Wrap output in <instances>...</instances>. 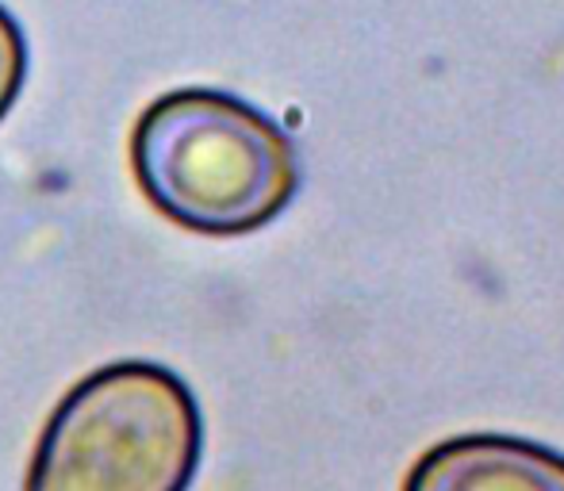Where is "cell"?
Listing matches in <instances>:
<instances>
[{
	"label": "cell",
	"mask_w": 564,
	"mask_h": 491,
	"mask_svg": "<svg viewBox=\"0 0 564 491\" xmlns=\"http://www.w3.org/2000/svg\"><path fill=\"white\" fill-rule=\"evenodd\" d=\"M23 74H28V46H23L15 20L0 8V120L12 108L15 92L23 85Z\"/></svg>",
	"instance_id": "obj_4"
},
{
	"label": "cell",
	"mask_w": 564,
	"mask_h": 491,
	"mask_svg": "<svg viewBox=\"0 0 564 491\" xmlns=\"http://www.w3.org/2000/svg\"><path fill=\"white\" fill-rule=\"evenodd\" d=\"M200 411L185 380L150 361L85 377L46 423L28 491H188Z\"/></svg>",
	"instance_id": "obj_2"
},
{
	"label": "cell",
	"mask_w": 564,
	"mask_h": 491,
	"mask_svg": "<svg viewBox=\"0 0 564 491\" xmlns=\"http://www.w3.org/2000/svg\"><path fill=\"white\" fill-rule=\"evenodd\" d=\"M131 170L162 216L200 234L258 231L300 185L289 134L216 89L154 100L134 123Z\"/></svg>",
	"instance_id": "obj_1"
},
{
	"label": "cell",
	"mask_w": 564,
	"mask_h": 491,
	"mask_svg": "<svg viewBox=\"0 0 564 491\" xmlns=\"http://www.w3.org/2000/svg\"><path fill=\"white\" fill-rule=\"evenodd\" d=\"M403 491H564V457L519 438L476 434L434 446Z\"/></svg>",
	"instance_id": "obj_3"
}]
</instances>
